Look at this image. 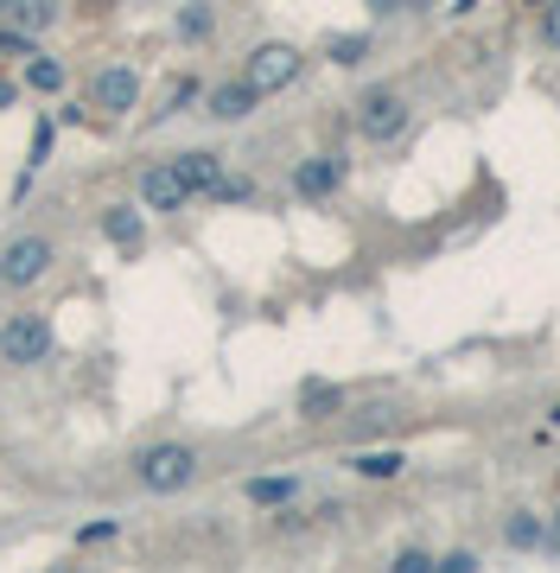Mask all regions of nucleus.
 Segmentation results:
<instances>
[{
  "mask_svg": "<svg viewBox=\"0 0 560 573\" xmlns=\"http://www.w3.org/2000/svg\"><path fill=\"white\" fill-rule=\"evenodd\" d=\"M134 478H141V491H153V497L191 491L198 446H186V440H153V446H141V458H134Z\"/></svg>",
  "mask_w": 560,
  "mask_h": 573,
  "instance_id": "obj_1",
  "label": "nucleus"
},
{
  "mask_svg": "<svg viewBox=\"0 0 560 573\" xmlns=\"http://www.w3.org/2000/svg\"><path fill=\"white\" fill-rule=\"evenodd\" d=\"M408 121H414V103L402 96V89H364L357 96V134L370 141V147H389V141H402L408 134Z\"/></svg>",
  "mask_w": 560,
  "mask_h": 573,
  "instance_id": "obj_2",
  "label": "nucleus"
},
{
  "mask_svg": "<svg viewBox=\"0 0 560 573\" xmlns=\"http://www.w3.org/2000/svg\"><path fill=\"white\" fill-rule=\"evenodd\" d=\"M51 262H58V242H51V236H13V242L0 249V287L26 294V287H38V280L51 274Z\"/></svg>",
  "mask_w": 560,
  "mask_h": 573,
  "instance_id": "obj_3",
  "label": "nucleus"
},
{
  "mask_svg": "<svg viewBox=\"0 0 560 573\" xmlns=\"http://www.w3.org/2000/svg\"><path fill=\"white\" fill-rule=\"evenodd\" d=\"M45 357H51V325L38 312H13L0 325V363L7 370H38Z\"/></svg>",
  "mask_w": 560,
  "mask_h": 573,
  "instance_id": "obj_4",
  "label": "nucleus"
},
{
  "mask_svg": "<svg viewBox=\"0 0 560 573\" xmlns=\"http://www.w3.org/2000/svg\"><path fill=\"white\" fill-rule=\"evenodd\" d=\"M299 71H306V51H299V45H287V38H267V45H255V51H249V64H242V76H249L262 96L287 89Z\"/></svg>",
  "mask_w": 560,
  "mask_h": 573,
  "instance_id": "obj_5",
  "label": "nucleus"
},
{
  "mask_svg": "<svg viewBox=\"0 0 560 573\" xmlns=\"http://www.w3.org/2000/svg\"><path fill=\"white\" fill-rule=\"evenodd\" d=\"M90 109H103V115L141 109V71L134 64H103V71L90 76Z\"/></svg>",
  "mask_w": 560,
  "mask_h": 573,
  "instance_id": "obj_6",
  "label": "nucleus"
},
{
  "mask_svg": "<svg viewBox=\"0 0 560 573\" xmlns=\"http://www.w3.org/2000/svg\"><path fill=\"white\" fill-rule=\"evenodd\" d=\"M344 172H350V159H344V153H306V159L294 166V198L325 204V198L344 186Z\"/></svg>",
  "mask_w": 560,
  "mask_h": 573,
  "instance_id": "obj_7",
  "label": "nucleus"
},
{
  "mask_svg": "<svg viewBox=\"0 0 560 573\" xmlns=\"http://www.w3.org/2000/svg\"><path fill=\"white\" fill-rule=\"evenodd\" d=\"M255 109H262V89H255L249 76H229V83H211V89H204V115H211V121H224V128L249 121Z\"/></svg>",
  "mask_w": 560,
  "mask_h": 573,
  "instance_id": "obj_8",
  "label": "nucleus"
},
{
  "mask_svg": "<svg viewBox=\"0 0 560 573\" xmlns=\"http://www.w3.org/2000/svg\"><path fill=\"white\" fill-rule=\"evenodd\" d=\"M186 204H191V191H186V179L172 172V159H159V166H147V172H141V211L172 217V211H186Z\"/></svg>",
  "mask_w": 560,
  "mask_h": 573,
  "instance_id": "obj_9",
  "label": "nucleus"
},
{
  "mask_svg": "<svg viewBox=\"0 0 560 573\" xmlns=\"http://www.w3.org/2000/svg\"><path fill=\"white\" fill-rule=\"evenodd\" d=\"M172 172L186 179L191 198H211L217 179H224V153L217 147H186V153H172Z\"/></svg>",
  "mask_w": 560,
  "mask_h": 573,
  "instance_id": "obj_10",
  "label": "nucleus"
},
{
  "mask_svg": "<svg viewBox=\"0 0 560 573\" xmlns=\"http://www.w3.org/2000/svg\"><path fill=\"white\" fill-rule=\"evenodd\" d=\"M103 236H109L115 249L134 255V249L147 242V217H141V204H109V211H103Z\"/></svg>",
  "mask_w": 560,
  "mask_h": 573,
  "instance_id": "obj_11",
  "label": "nucleus"
},
{
  "mask_svg": "<svg viewBox=\"0 0 560 573\" xmlns=\"http://www.w3.org/2000/svg\"><path fill=\"white\" fill-rule=\"evenodd\" d=\"M242 497H249L255 510H287V503H299V478H294V471H274V478H249V485H242Z\"/></svg>",
  "mask_w": 560,
  "mask_h": 573,
  "instance_id": "obj_12",
  "label": "nucleus"
},
{
  "mask_svg": "<svg viewBox=\"0 0 560 573\" xmlns=\"http://www.w3.org/2000/svg\"><path fill=\"white\" fill-rule=\"evenodd\" d=\"M344 465H350L357 478L382 485V478H402V471H408V453H402V446H376V453H350Z\"/></svg>",
  "mask_w": 560,
  "mask_h": 573,
  "instance_id": "obj_13",
  "label": "nucleus"
},
{
  "mask_svg": "<svg viewBox=\"0 0 560 573\" xmlns=\"http://www.w3.org/2000/svg\"><path fill=\"white\" fill-rule=\"evenodd\" d=\"M503 541H510L516 554H535V548H548V523H541L535 510H510V516H503Z\"/></svg>",
  "mask_w": 560,
  "mask_h": 573,
  "instance_id": "obj_14",
  "label": "nucleus"
},
{
  "mask_svg": "<svg viewBox=\"0 0 560 573\" xmlns=\"http://www.w3.org/2000/svg\"><path fill=\"white\" fill-rule=\"evenodd\" d=\"M58 13H64V7H58V0H13V7H7V20H13V26H20V33H51V26H58Z\"/></svg>",
  "mask_w": 560,
  "mask_h": 573,
  "instance_id": "obj_15",
  "label": "nucleus"
},
{
  "mask_svg": "<svg viewBox=\"0 0 560 573\" xmlns=\"http://www.w3.org/2000/svg\"><path fill=\"white\" fill-rule=\"evenodd\" d=\"M172 33L191 38V45H204V38L217 33V13H211V0H186V7L172 13Z\"/></svg>",
  "mask_w": 560,
  "mask_h": 573,
  "instance_id": "obj_16",
  "label": "nucleus"
},
{
  "mask_svg": "<svg viewBox=\"0 0 560 573\" xmlns=\"http://www.w3.org/2000/svg\"><path fill=\"white\" fill-rule=\"evenodd\" d=\"M337 408H344V389H337V382H306V389H299V415L306 420H332Z\"/></svg>",
  "mask_w": 560,
  "mask_h": 573,
  "instance_id": "obj_17",
  "label": "nucleus"
},
{
  "mask_svg": "<svg viewBox=\"0 0 560 573\" xmlns=\"http://www.w3.org/2000/svg\"><path fill=\"white\" fill-rule=\"evenodd\" d=\"M26 89L58 96V89H64V64H58V58H45V51H33V58H26Z\"/></svg>",
  "mask_w": 560,
  "mask_h": 573,
  "instance_id": "obj_18",
  "label": "nucleus"
},
{
  "mask_svg": "<svg viewBox=\"0 0 560 573\" xmlns=\"http://www.w3.org/2000/svg\"><path fill=\"white\" fill-rule=\"evenodd\" d=\"M325 58H332L337 71H357V64L370 58V38H364V33H337L332 45H325Z\"/></svg>",
  "mask_w": 560,
  "mask_h": 573,
  "instance_id": "obj_19",
  "label": "nucleus"
},
{
  "mask_svg": "<svg viewBox=\"0 0 560 573\" xmlns=\"http://www.w3.org/2000/svg\"><path fill=\"white\" fill-rule=\"evenodd\" d=\"M191 103H204V83H198V76H186V83H172V96H166V109H159V121H166V115H186Z\"/></svg>",
  "mask_w": 560,
  "mask_h": 573,
  "instance_id": "obj_20",
  "label": "nucleus"
},
{
  "mask_svg": "<svg viewBox=\"0 0 560 573\" xmlns=\"http://www.w3.org/2000/svg\"><path fill=\"white\" fill-rule=\"evenodd\" d=\"M440 568V554H427V548H402L395 554V573H433Z\"/></svg>",
  "mask_w": 560,
  "mask_h": 573,
  "instance_id": "obj_21",
  "label": "nucleus"
},
{
  "mask_svg": "<svg viewBox=\"0 0 560 573\" xmlns=\"http://www.w3.org/2000/svg\"><path fill=\"white\" fill-rule=\"evenodd\" d=\"M211 198H217V204H249V198H255V186H249V179H229V172H224Z\"/></svg>",
  "mask_w": 560,
  "mask_h": 573,
  "instance_id": "obj_22",
  "label": "nucleus"
},
{
  "mask_svg": "<svg viewBox=\"0 0 560 573\" xmlns=\"http://www.w3.org/2000/svg\"><path fill=\"white\" fill-rule=\"evenodd\" d=\"M420 7H433V0H370L376 20H402V13H420Z\"/></svg>",
  "mask_w": 560,
  "mask_h": 573,
  "instance_id": "obj_23",
  "label": "nucleus"
},
{
  "mask_svg": "<svg viewBox=\"0 0 560 573\" xmlns=\"http://www.w3.org/2000/svg\"><path fill=\"white\" fill-rule=\"evenodd\" d=\"M433 573H478V554L472 548H458V554H440V568Z\"/></svg>",
  "mask_w": 560,
  "mask_h": 573,
  "instance_id": "obj_24",
  "label": "nucleus"
},
{
  "mask_svg": "<svg viewBox=\"0 0 560 573\" xmlns=\"http://www.w3.org/2000/svg\"><path fill=\"white\" fill-rule=\"evenodd\" d=\"M541 45H548V51H560V0L541 13Z\"/></svg>",
  "mask_w": 560,
  "mask_h": 573,
  "instance_id": "obj_25",
  "label": "nucleus"
},
{
  "mask_svg": "<svg viewBox=\"0 0 560 573\" xmlns=\"http://www.w3.org/2000/svg\"><path fill=\"white\" fill-rule=\"evenodd\" d=\"M51 159V121H38V134H33V172Z\"/></svg>",
  "mask_w": 560,
  "mask_h": 573,
  "instance_id": "obj_26",
  "label": "nucleus"
},
{
  "mask_svg": "<svg viewBox=\"0 0 560 573\" xmlns=\"http://www.w3.org/2000/svg\"><path fill=\"white\" fill-rule=\"evenodd\" d=\"M13 96H20V89H13V83L0 76V109H13Z\"/></svg>",
  "mask_w": 560,
  "mask_h": 573,
  "instance_id": "obj_27",
  "label": "nucleus"
},
{
  "mask_svg": "<svg viewBox=\"0 0 560 573\" xmlns=\"http://www.w3.org/2000/svg\"><path fill=\"white\" fill-rule=\"evenodd\" d=\"M83 7H90V13H109L115 0H83Z\"/></svg>",
  "mask_w": 560,
  "mask_h": 573,
  "instance_id": "obj_28",
  "label": "nucleus"
},
{
  "mask_svg": "<svg viewBox=\"0 0 560 573\" xmlns=\"http://www.w3.org/2000/svg\"><path fill=\"white\" fill-rule=\"evenodd\" d=\"M548 541H560V510H555V523H548Z\"/></svg>",
  "mask_w": 560,
  "mask_h": 573,
  "instance_id": "obj_29",
  "label": "nucleus"
},
{
  "mask_svg": "<svg viewBox=\"0 0 560 573\" xmlns=\"http://www.w3.org/2000/svg\"><path fill=\"white\" fill-rule=\"evenodd\" d=\"M548 420H555V427H560V402H555V408H548Z\"/></svg>",
  "mask_w": 560,
  "mask_h": 573,
  "instance_id": "obj_30",
  "label": "nucleus"
},
{
  "mask_svg": "<svg viewBox=\"0 0 560 573\" xmlns=\"http://www.w3.org/2000/svg\"><path fill=\"white\" fill-rule=\"evenodd\" d=\"M7 7H13V0H0V20H7Z\"/></svg>",
  "mask_w": 560,
  "mask_h": 573,
  "instance_id": "obj_31",
  "label": "nucleus"
}]
</instances>
